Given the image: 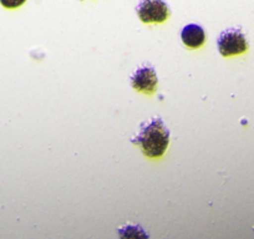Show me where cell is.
I'll use <instances>...</instances> for the list:
<instances>
[{
	"instance_id": "6da1fadb",
	"label": "cell",
	"mask_w": 254,
	"mask_h": 239,
	"mask_svg": "<svg viewBox=\"0 0 254 239\" xmlns=\"http://www.w3.org/2000/svg\"><path fill=\"white\" fill-rule=\"evenodd\" d=\"M133 145L140 146L143 155L150 158H160L165 155L170 143V131L160 117L152 119L142 125L140 133L131 140Z\"/></svg>"
},
{
	"instance_id": "7a4b0ae2",
	"label": "cell",
	"mask_w": 254,
	"mask_h": 239,
	"mask_svg": "<svg viewBox=\"0 0 254 239\" xmlns=\"http://www.w3.org/2000/svg\"><path fill=\"white\" fill-rule=\"evenodd\" d=\"M140 20L145 24L163 23L170 18V6L163 0H141L136 8Z\"/></svg>"
},
{
	"instance_id": "3957f363",
	"label": "cell",
	"mask_w": 254,
	"mask_h": 239,
	"mask_svg": "<svg viewBox=\"0 0 254 239\" xmlns=\"http://www.w3.org/2000/svg\"><path fill=\"white\" fill-rule=\"evenodd\" d=\"M219 53L224 58L239 55L248 50L246 36L238 29H228L223 31L218 39Z\"/></svg>"
},
{
	"instance_id": "277c9868",
	"label": "cell",
	"mask_w": 254,
	"mask_h": 239,
	"mask_svg": "<svg viewBox=\"0 0 254 239\" xmlns=\"http://www.w3.org/2000/svg\"><path fill=\"white\" fill-rule=\"evenodd\" d=\"M157 82V75L153 67L150 66L141 67L131 76V85L133 89L147 95H152L155 92Z\"/></svg>"
},
{
	"instance_id": "5b68a950",
	"label": "cell",
	"mask_w": 254,
	"mask_h": 239,
	"mask_svg": "<svg viewBox=\"0 0 254 239\" xmlns=\"http://www.w3.org/2000/svg\"><path fill=\"white\" fill-rule=\"evenodd\" d=\"M183 44L190 49H198L206 41V33L203 29L196 24H190V25L185 26L181 34Z\"/></svg>"
},
{
	"instance_id": "8992f818",
	"label": "cell",
	"mask_w": 254,
	"mask_h": 239,
	"mask_svg": "<svg viewBox=\"0 0 254 239\" xmlns=\"http://www.w3.org/2000/svg\"><path fill=\"white\" fill-rule=\"evenodd\" d=\"M26 0H0V4L6 9H16L23 5Z\"/></svg>"
}]
</instances>
